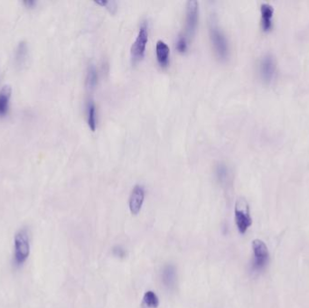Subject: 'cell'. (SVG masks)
Segmentation results:
<instances>
[{
  "mask_svg": "<svg viewBox=\"0 0 309 308\" xmlns=\"http://www.w3.org/2000/svg\"><path fill=\"white\" fill-rule=\"evenodd\" d=\"M198 10L199 3L197 0H189L186 3V25H185V34L187 37L193 36L197 29L198 22Z\"/></svg>",
  "mask_w": 309,
  "mask_h": 308,
  "instance_id": "8992f818",
  "label": "cell"
},
{
  "mask_svg": "<svg viewBox=\"0 0 309 308\" xmlns=\"http://www.w3.org/2000/svg\"><path fill=\"white\" fill-rule=\"evenodd\" d=\"M215 174L221 183H226L230 177V170L225 164L219 163L215 169Z\"/></svg>",
  "mask_w": 309,
  "mask_h": 308,
  "instance_id": "e0dca14e",
  "label": "cell"
},
{
  "mask_svg": "<svg viewBox=\"0 0 309 308\" xmlns=\"http://www.w3.org/2000/svg\"><path fill=\"white\" fill-rule=\"evenodd\" d=\"M157 58L161 66H167L169 62L170 49L169 45L163 40H158L156 45Z\"/></svg>",
  "mask_w": 309,
  "mask_h": 308,
  "instance_id": "4fadbf2b",
  "label": "cell"
},
{
  "mask_svg": "<svg viewBox=\"0 0 309 308\" xmlns=\"http://www.w3.org/2000/svg\"><path fill=\"white\" fill-rule=\"evenodd\" d=\"M253 261L252 269L253 271H260L268 265L270 253L263 241L256 239L253 241Z\"/></svg>",
  "mask_w": 309,
  "mask_h": 308,
  "instance_id": "277c9868",
  "label": "cell"
},
{
  "mask_svg": "<svg viewBox=\"0 0 309 308\" xmlns=\"http://www.w3.org/2000/svg\"><path fill=\"white\" fill-rule=\"evenodd\" d=\"M145 199V189L141 185H136L131 191L130 196V209L132 214H138L140 212Z\"/></svg>",
  "mask_w": 309,
  "mask_h": 308,
  "instance_id": "ba28073f",
  "label": "cell"
},
{
  "mask_svg": "<svg viewBox=\"0 0 309 308\" xmlns=\"http://www.w3.org/2000/svg\"><path fill=\"white\" fill-rule=\"evenodd\" d=\"M87 121L88 125L92 130H95L97 125V118H96L95 102L92 99H89L87 102Z\"/></svg>",
  "mask_w": 309,
  "mask_h": 308,
  "instance_id": "5bb4252c",
  "label": "cell"
},
{
  "mask_svg": "<svg viewBox=\"0 0 309 308\" xmlns=\"http://www.w3.org/2000/svg\"><path fill=\"white\" fill-rule=\"evenodd\" d=\"M12 90L9 85L4 86L0 90V118L5 117L9 112Z\"/></svg>",
  "mask_w": 309,
  "mask_h": 308,
  "instance_id": "8fae6325",
  "label": "cell"
},
{
  "mask_svg": "<svg viewBox=\"0 0 309 308\" xmlns=\"http://www.w3.org/2000/svg\"><path fill=\"white\" fill-rule=\"evenodd\" d=\"M188 46V37L186 36L185 33H181L178 34L176 43H175V48L179 52H186Z\"/></svg>",
  "mask_w": 309,
  "mask_h": 308,
  "instance_id": "ac0fdd59",
  "label": "cell"
},
{
  "mask_svg": "<svg viewBox=\"0 0 309 308\" xmlns=\"http://www.w3.org/2000/svg\"><path fill=\"white\" fill-rule=\"evenodd\" d=\"M237 229L241 234H245L248 229L253 225V219L250 213V206L244 197H240L235 203L234 209Z\"/></svg>",
  "mask_w": 309,
  "mask_h": 308,
  "instance_id": "3957f363",
  "label": "cell"
},
{
  "mask_svg": "<svg viewBox=\"0 0 309 308\" xmlns=\"http://www.w3.org/2000/svg\"><path fill=\"white\" fill-rule=\"evenodd\" d=\"M148 39V27L146 20L142 21L135 42L131 46V56L133 62H136L141 60L145 55L146 45Z\"/></svg>",
  "mask_w": 309,
  "mask_h": 308,
  "instance_id": "5b68a950",
  "label": "cell"
},
{
  "mask_svg": "<svg viewBox=\"0 0 309 308\" xmlns=\"http://www.w3.org/2000/svg\"><path fill=\"white\" fill-rule=\"evenodd\" d=\"M209 32L215 55L220 59H226L229 55L228 39L214 17L209 23Z\"/></svg>",
  "mask_w": 309,
  "mask_h": 308,
  "instance_id": "7a4b0ae2",
  "label": "cell"
},
{
  "mask_svg": "<svg viewBox=\"0 0 309 308\" xmlns=\"http://www.w3.org/2000/svg\"><path fill=\"white\" fill-rule=\"evenodd\" d=\"M28 45L25 41H21L17 45L15 51V64L17 67L21 68L24 66L28 60Z\"/></svg>",
  "mask_w": 309,
  "mask_h": 308,
  "instance_id": "7c38bea8",
  "label": "cell"
},
{
  "mask_svg": "<svg viewBox=\"0 0 309 308\" xmlns=\"http://www.w3.org/2000/svg\"><path fill=\"white\" fill-rule=\"evenodd\" d=\"M158 306H159V299L158 296L153 291H146L143 297L144 308H158Z\"/></svg>",
  "mask_w": 309,
  "mask_h": 308,
  "instance_id": "2e32d148",
  "label": "cell"
},
{
  "mask_svg": "<svg viewBox=\"0 0 309 308\" xmlns=\"http://www.w3.org/2000/svg\"><path fill=\"white\" fill-rule=\"evenodd\" d=\"M259 74L261 79L266 82L270 83L273 79L276 73L275 59L273 56L268 53L260 58L259 65Z\"/></svg>",
  "mask_w": 309,
  "mask_h": 308,
  "instance_id": "52a82bcc",
  "label": "cell"
},
{
  "mask_svg": "<svg viewBox=\"0 0 309 308\" xmlns=\"http://www.w3.org/2000/svg\"><path fill=\"white\" fill-rule=\"evenodd\" d=\"M112 253L114 256L118 258H125L126 257V251L122 247L115 246L112 249Z\"/></svg>",
  "mask_w": 309,
  "mask_h": 308,
  "instance_id": "ffe728a7",
  "label": "cell"
},
{
  "mask_svg": "<svg viewBox=\"0 0 309 308\" xmlns=\"http://www.w3.org/2000/svg\"><path fill=\"white\" fill-rule=\"evenodd\" d=\"M31 246L29 233L26 228H23L17 231L14 238V265L19 268L27 262L30 256Z\"/></svg>",
  "mask_w": 309,
  "mask_h": 308,
  "instance_id": "6da1fadb",
  "label": "cell"
},
{
  "mask_svg": "<svg viewBox=\"0 0 309 308\" xmlns=\"http://www.w3.org/2000/svg\"><path fill=\"white\" fill-rule=\"evenodd\" d=\"M96 3L101 6H106L112 12H114L117 8L116 2L114 1H108V0H95Z\"/></svg>",
  "mask_w": 309,
  "mask_h": 308,
  "instance_id": "d6986e66",
  "label": "cell"
},
{
  "mask_svg": "<svg viewBox=\"0 0 309 308\" xmlns=\"http://www.w3.org/2000/svg\"><path fill=\"white\" fill-rule=\"evenodd\" d=\"M260 13H261V21H260L261 28L265 32H268L273 26L272 18L274 15V7L268 2H262L260 4Z\"/></svg>",
  "mask_w": 309,
  "mask_h": 308,
  "instance_id": "30bf717a",
  "label": "cell"
},
{
  "mask_svg": "<svg viewBox=\"0 0 309 308\" xmlns=\"http://www.w3.org/2000/svg\"><path fill=\"white\" fill-rule=\"evenodd\" d=\"M176 269L173 264H168L164 266L161 271V281L164 286L168 290H173L176 285Z\"/></svg>",
  "mask_w": 309,
  "mask_h": 308,
  "instance_id": "9c48e42d",
  "label": "cell"
},
{
  "mask_svg": "<svg viewBox=\"0 0 309 308\" xmlns=\"http://www.w3.org/2000/svg\"><path fill=\"white\" fill-rule=\"evenodd\" d=\"M24 4L28 7H33L34 5H36V1H34V0H25Z\"/></svg>",
  "mask_w": 309,
  "mask_h": 308,
  "instance_id": "44dd1931",
  "label": "cell"
},
{
  "mask_svg": "<svg viewBox=\"0 0 309 308\" xmlns=\"http://www.w3.org/2000/svg\"><path fill=\"white\" fill-rule=\"evenodd\" d=\"M98 70L96 68L94 63H90L89 66L87 68V73H86V85L92 89L96 86V84L98 83Z\"/></svg>",
  "mask_w": 309,
  "mask_h": 308,
  "instance_id": "9a60e30c",
  "label": "cell"
}]
</instances>
